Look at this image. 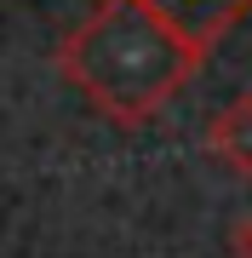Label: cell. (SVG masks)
<instances>
[{"instance_id":"1","label":"cell","mask_w":252,"mask_h":258,"mask_svg":"<svg viewBox=\"0 0 252 258\" xmlns=\"http://www.w3.org/2000/svg\"><path fill=\"white\" fill-rule=\"evenodd\" d=\"M206 52L155 0H98L57 40L52 63L115 126H143L206 69Z\"/></svg>"},{"instance_id":"2","label":"cell","mask_w":252,"mask_h":258,"mask_svg":"<svg viewBox=\"0 0 252 258\" xmlns=\"http://www.w3.org/2000/svg\"><path fill=\"white\" fill-rule=\"evenodd\" d=\"M206 155L218 166H229V172L252 178V92L224 103V109L206 120Z\"/></svg>"},{"instance_id":"3","label":"cell","mask_w":252,"mask_h":258,"mask_svg":"<svg viewBox=\"0 0 252 258\" xmlns=\"http://www.w3.org/2000/svg\"><path fill=\"white\" fill-rule=\"evenodd\" d=\"M155 6L166 12V18H178L206 52H212L241 18H252V0H155Z\"/></svg>"},{"instance_id":"4","label":"cell","mask_w":252,"mask_h":258,"mask_svg":"<svg viewBox=\"0 0 252 258\" xmlns=\"http://www.w3.org/2000/svg\"><path fill=\"white\" fill-rule=\"evenodd\" d=\"M229 258H252V212L229 224Z\"/></svg>"}]
</instances>
